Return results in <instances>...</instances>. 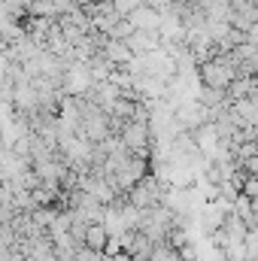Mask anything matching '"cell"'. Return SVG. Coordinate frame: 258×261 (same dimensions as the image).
Returning a JSON list of instances; mask_svg holds the SVG:
<instances>
[{
  "mask_svg": "<svg viewBox=\"0 0 258 261\" xmlns=\"http://www.w3.org/2000/svg\"><path fill=\"white\" fill-rule=\"evenodd\" d=\"M104 58L113 67H128V61L134 58V52H131L122 40H110V43L104 46Z\"/></svg>",
  "mask_w": 258,
  "mask_h": 261,
  "instance_id": "6",
  "label": "cell"
},
{
  "mask_svg": "<svg viewBox=\"0 0 258 261\" xmlns=\"http://www.w3.org/2000/svg\"><path fill=\"white\" fill-rule=\"evenodd\" d=\"M107 243H110V234H107V228H104L100 222L85 225V237H82V246H85V249H91V252H100V255H104Z\"/></svg>",
  "mask_w": 258,
  "mask_h": 261,
  "instance_id": "5",
  "label": "cell"
},
{
  "mask_svg": "<svg viewBox=\"0 0 258 261\" xmlns=\"http://www.w3.org/2000/svg\"><path fill=\"white\" fill-rule=\"evenodd\" d=\"M179 119H183L189 128H200V122L207 119V107H200V103H186V107L179 110Z\"/></svg>",
  "mask_w": 258,
  "mask_h": 261,
  "instance_id": "7",
  "label": "cell"
},
{
  "mask_svg": "<svg viewBox=\"0 0 258 261\" xmlns=\"http://www.w3.org/2000/svg\"><path fill=\"white\" fill-rule=\"evenodd\" d=\"M161 203V186L152 176H143L134 189H131V206L134 210H152Z\"/></svg>",
  "mask_w": 258,
  "mask_h": 261,
  "instance_id": "2",
  "label": "cell"
},
{
  "mask_svg": "<svg viewBox=\"0 0 258 261\" xmlns=\"http://www.w3.org/2000/svg\"><path fill=\"white\" fill-rule=\"evenodd\" d=\"M119 143H122L128 152H137V155L143 158V155H146V143H149V128H146L143 122H125Z\"/></svg>",
  "mask_w": 258,
  "mask_h": 261,
  "instance_id": "3",
  "label": "cell"
},
{
  "mask_svg": "<svg viewBox=\"0 0 258 261\" xmlns=\"http://www.w3.org/2000/svg\"><path fill=\"white\" fill-rule=\"evenodd\" d=\"M234 76H237V61H234V55H222V58H213L210 64H203V79H207V85L216 88V91H225V88L234 82Z\"/></svg>",
  "mask_w": 258,
  "mask_h": 261,
  "instance_id": "1",
  "label": "cell"
},
{
  "mask_svg": "<svg viewBox=\"0 0 258 261\" xmlns=\"http://www.w3.org/2000/svg\"><path fill=\"white\" fill-rule=\"evenodd\" d=\"M216 140H219V137H216V128H213V125H200V128H197V146H200L203 152L213 155V152H216Z\"/></svg>",
  "mask_w": 258,
  "mask_h": 261,
  "instance_id": "8",
  "label": "cell"
},
{
  "mask_svg": "<svg viewBox=\"0 0 258 261\" xmlns=\"http://www.w3.org/2000/svg\"><path fill=\"white\" fill-rule=\"evenodd\" d=\"M258 192V182L252 179V176H246V186H243V197H252Z\"/></svg>",
  "mask_w": 258,
  "mask_h": 261,
  "instance_id": "9",
  "label": "cell"
},
{
  "mask_svg": "<svg viewBox=\"0 0 258 261\" xmlns=\"http://www.w3.org/2000/svg\"><path fill=\"white\" fill-rule=\"evenodd\" d=\"M131 28L134 31H143V34H158L161 31V15H158V9H152V6H137L134 12H131Z\"/></svg>",
  "mask_w": 258,
  "mask_h": 261,
  "instance_id": "4",
  "label": "cell"
},
{
  "mask_svg": "<svg viewBox=\"0 0 258 261\" xmlns=\"http://www.w3.org/2000/svg\"><path fill=\"white\" fill-rule=\"evenodd\" d=\"M146 3H149V6L155 9V6H164V3H170V0H146Z\"/></svg>",
  "mask_w": 258,
  "mask_h": 261,
  "instance_id": "10",
  "label": "cell"
}]
</instances>
